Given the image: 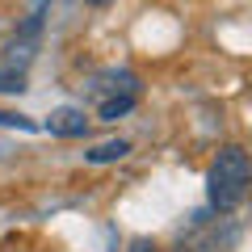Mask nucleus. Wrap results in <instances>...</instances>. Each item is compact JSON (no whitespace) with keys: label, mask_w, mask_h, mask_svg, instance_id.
<instances>
[{"label":"nucleus","mask_w":252,"mask_h":252,"mask_svg":"<svg viewBox=\"0 0 252 252\" xmlns=\"http://www.w3.org/2000/svg\"><path fill=\"white\" fill-rule=\"evenodd\" d=\"M89 4H93V9H105V4H109V0H89Z\"/></svg>","instance_id":"obj_8"},{"label":"nucleus","mask_w":252,"mask_h":252,"mask_svg":"<svg viewBox=\"0 0 252 252\" xmlns=\"http://www.w3.org/2000/svg\"><path fill=\"white\" fill-rule=\"evenodd\" d=\"M126 152H130V143H126V139H109V143L84 152V160H89V164H114V160H122Z\"/></svg>","instance_id":"obj_3"},{"label":"nucleus","mask_w":252,"mask_h":252,"mask_svg":"<svg viewBox=\"0 0 252 252\" xmlns=\"http://www.w3.org/2000/svg\"><path fill=\"white\" fill-rule=\"evenodd\" d=\"M0 126H17V130H38V122H30L26 114H9V109H0Z\"/></svg>","instance_id":"obj_6"},{"label":"nucleus","mask_w":252,"mask_h":252,"mask_svg":"<svg viewBox=\"0 0 252 252\" xmlns=\"http://www.w3.org/2000/svg\"><path fill=\"white\" fill-rule=\"evenodd\" d=\"M130 252H156V244H147V240H135V244H130Z\"/></svg>","instance_id":"obj_7"},{"label":"nucleus","mask_w":252,"mask_h":252,"mask_svg":"<svg viewBox=\"0 0 252 252\" xmlns=\"http://www.w3.org/2000/svg\"><path fill=\"white\" fill-rule=\"evenodd\" d=\"M21 89H26V76L13 67H0V93H21Z\"/></svg>","instance_id":"obj_5"},{"label":"nucleus","mask_w":252,"mask_h":252,"mask_svg":"<svg viewBox=\"0 0 252 252\" xmlns=\"http://www.w3.org/2000/svg\"><path fill=\"white\" fill-rule=\"evenodd\" d=\"M46 130L59 135V139H80V135H89V118H84V109L63 105V109H55V114L46 118Z\"/></svg>","instance_id":"obj_2"},{"label":"nucleus","mask_w":252,"mask_h":252,"mask_svg":"<svg viewBox=\"0 0 252 252\" xmlns=\"http://www.w3.org/2000/svg\"><path fill=\"white\" fill-rule=\"evenodd\" d=\"M248 181H252V160L240 143H227L223 152L210 160L206 172V198L219 215H231V210L244 206L248 198Z\"/></svg>","instance_id":"obj_1"},{"label":"nucleus","mask_w":252,"mask_h":252,"mask_svg":"<svg viewBox=\"0 0 252 252\" xmlns=\"http://www.w3.org/2000/svg\"><path fill=\"white\" fill-rule=\"evenodd\" d=\"M135 109V93H122V97H109L105 105H101V122H118L122 114H130Z\"/></svg>","instance_id":"obj_4"}]
</instances>
